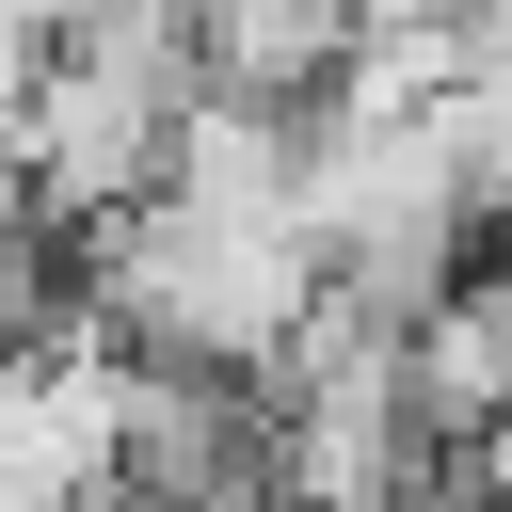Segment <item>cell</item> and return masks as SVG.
<instances>
[{"label": "cell", "instance_id": "obj_1", "mask_svg": "<svg viewBox=\"0 0 512 512\" xmlns=\"http://www.w3.org/2000/svg\"><path fill=\"white\" fill-rule=\"evenodd\" d=\"M64 304H80V240H64V224L0 176V352H16V336H48Z\"/></svg>", "mask_w": 512, "mask_h": 512}]
</instances>
